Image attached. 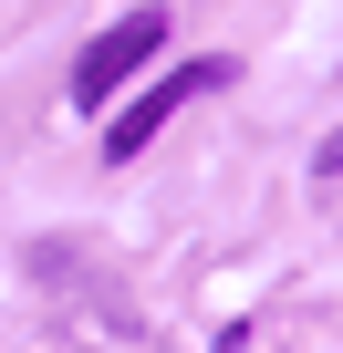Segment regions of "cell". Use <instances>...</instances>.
I'll list each match as a JSON object with an SVG mask.
<instances>
[{
  "label": "cell",
  "instance_id": "obj_1",
  "mask_svg": "<svg viewBox=\"0 0 343 353\" xmlns=\"http://www.w3.org/2000/svg\"><path fill=\"white\" fill-rule=\"evenodd\" d=\"M166 42H177V21H166V11L104 21V32H94V42L73 52V104H84V114H94V104H115V94H125V83H135V73H146L156 52H166Z\"/></svg>",
  "mask_w": 343,
  "mask_h": 353
},
{
  "label": "cell",
  "instance_id": "obj_2",
  "mask_svg": "<svg viewBox=\"0 0 343 353\" xmlns=\"http://www.w3.org/2000/svg\"><path fill=\"white\" fill-rule=\"evenodd\" d=\"M219 83H229V63H219V52H198V63H177V73H156V83H146V94H135L115 125H104V156L125 166V156H135V145L166 125V114H177V104H198V94H219Z\"/></svg>",
  "mask_w": 343,
  "mask_h": 353
}]
</instances>
